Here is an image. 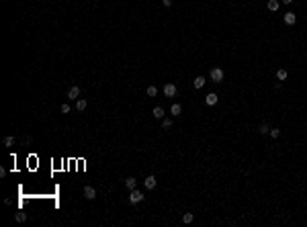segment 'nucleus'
<instances>
[{
    "label": "nucleus",
    "instance_id": "f257e3e1",
    "mask_svg": "<svg viewBox=\"0 0 307 227\" xmlns=\"http://www.w3.org/2000/svg\"><path fill=\"white\" fill-rule=\"evenodd\" d=\"M142 201H143V193L137 190V188H133L131 194H129V202H131V205H137V202H142Z\"/></svg>",
    "mask_w": 307,
    "mask_h": 227
},
{
    "label": "nucleus",
    "instance_id": "f03ea898",
    "mask_svg": "<svg viewBox=\"0 0 307 227\" xmlns=\"http://www.w3.org/2000/svg\"><path fill=\"white\" fill-rule=\"evenodd\" d=\"M211 80H213V82H221V80H223V70L221 68H213L211 70Z\"/></svg>",
    "mask_w": 307,
    "mask_h": 227
},
{
    "label": "nucleus",
    "instance_id": "7ed1b4c3",
    "mask_svg": "<svg viewBox=\"0 0 307 227\" xmlns=\"http://www.w3.org/2000/svg\"><path fill=\"white\" fill-rule=\"evenodd\" d=\"M217 100H219V96L215 92H209L207 96H205V102H207V107H215L217 104Z\"/></svg>",
    "mask_w": 307,
    "mask_h": 227
},
{
    "label": "nucleus",
    "instance_id": "20e7f679",
    "mask_svg": "<svg viewBox=\"0 0 307 227\" xmlns=\"http://www.w3.org/2000/svg\"><path fill=\"white\" fill-rule=\"evenodd\" d=\"M156 184H158L156 176H147L146 180H143V186H146L147 190H154V188H156Z\"/></svg>",
    "mask_w": 307,
    "mask_h": 227
},
{
    "label": "nucleus",
    "instance_id": "39448f33",
    "mask_svg": "<svg viewBox=\"0 0 307 227\" xmlns=\"http://www.w3.org/2000/svg\"><path fill=\"white\" fill-rule=\"evenodd\" d=\"M84 197H86L88 201H94V198H96V190H94L92 186H84Z\"/></svg>",
    "mask_w": 307,
    "mask_h": 227
},
{
    "label": "nucleus",
    "instance_id": "423d86ee",
    "mask_svg": "<svg viewBox=\"0 0 307 227\" xmlns=\"http://www.w3.org/2000/svg\"><path fill=\"white\" fill-rule=\"evenodd\" d=\"M78 96H80V88H78V86H72V88L68 90V98L78 100Z\"/></svg>",
    "mask_w": 307,
    "mask_h": 227
},
{
    "label": "nucleus",
    "instance_id": "0eeeda50",
    "mask_svg": "<svg viewBox=\"0 0 307 227\" xmlns=\"http://www.w3.org/2000/svg\"><path fill=\"white\" fill-rule=\"evenodd\" d=\"M295 23H297V16L293 15V12H287V15H285V25L293 27V25H295Z\"/></svg>",
    "mask_w": 307,
    "mask_h": 227
},
{
    "label": "nucleus",
    "instance_id": "6e6552de",
    "mask_svg": "<svg viewBox=\"0 0 307 227\" xmlns=\"http://www.w3.org/2000/svg\"><path fill=\"white\" fill-rule=\"evenodd\" d=\"M164 94L172 98V96L176 94V86H174V84H166V86H164Z\"/></svg>",
    "mask_w": 307,
    "mask_h": 227
},
{
    "label": "nucleus",
    "instance_id": "1a4fd4ad",
    "mask_svg": "<svg viewBox=\"0 0 307 227\" xmlns=\"http://www.w3.org/2000/svg\"><path fill=\"white\" fill-rule=\"evenodd\" d=\"M170 113L174 115V117H178V115L182 113V107H180V104H178V102H174V104H172V107H170Z\"/></svg>",
    "mask_w": 307,
    "mask_h": 227
},
{
    "label": "nucleus",
    "instance_id": "9d476101",
    "mask_svg": "<svg viewBox=\"0 0 307 227\" xmlns=\"http://www.w3.org/2000/svg\"><path fill=\"white\" fill-rule=\"evenodd\" d=\"M266 6H268V10H270V12H277L281 4H278L277 0H268V4H266Z\"/></svg>",
    "mask_w": 307,
    "mask_h": 227
},
{
    "label": "nucleus",
    "instance_id": "9b49d317",
    "mask_svg": "<svg viewBox=\"0 0 307 227\" xmlns=\"http://www.w3.org/2000/svg\"><path fill=\"white\" fill-rule=\"evenodd\" d=\"M205 82H207V80H205V76H197V78H195V88H203Z\"/></svg>",
    "mask_w": 307,
    "mask_h": 227
},
{
    "label": "nucleus",
    "instance_id": "f8f14e48",
    "mask_svg": "<svg viewBox=\"0 0 307 227\" xmlns=\"http://www.w3.org/2000/svg\"><path fill=\"white\" fill-rule=\"evenodd\" d=\"M86 107H88V102H86L84 98H78V100H76V111H84Z\"/></svg>",
    "mask_w": 307,
    "mask_h": 227
},
{
    "label": "nucleus",
    "instance_id": "ddd939ff",
    "mask_svg": "<svg viewBox=\"0 0 307 227\" xmlns=\"http://www.w3.org/2000/svg\"><path fill=\"white\" fill-rule=\"evenodd\" d=\"M151 115L156 119H164V109H162V107H156V109L151 111Z\"/></svg>",
    "mask_w": 307,
    "mask_h": 227
},
{
    "label": "nucleus",
    "instance_id": "4468645a",
    "mask_svg": "<svg viewBox=\"0 0 307 227\" xmlns=\"http://www.w3.org/2000/svg\"><path fill=\"white\" fill-rule=\"evenodd\" d=\"M125 186L129 188V190H133V188L137 186V180H135V178H127V180H125Z\"/></svg>",
    "mask_w": 307,
    "mask_h": 227
},
{
    "label": "nucleus",
    "instance_id": "2eb2a0df",
    "mask_svg": "<svg viewBox=\"0 0 307 227\" xmlns=\"http://www.w3.org/2000/svg\"><path fill=\"white\" fill-rule=\"evenodd\" d=\"M277 80H281V82H283V80H287V70H285V68L277 70Z\"/></svg>",
    "mask_w": 307,
    "mask_h": 227
},
{
    "label": "nucleus",
    "instance_id": "dca6fc26",
    "mask_svg": "<svg viewBox=\"0 0 307 227\" xmlns=\"http://www.w3.org/2000/svg\"><path fill=\"white\" fill-rule=\"evenodd\" d=\"M258 133H260V135H266V133H270V127H268L266 123H262V125L258 127Z\"/></svg>",
    "mask_w": 307,
    "mask_h": 227
},
{
    "label": "nucleus",
    "instance_id": "f3484780",
    "mask_svg": "<svg viewBox=\"0 0 307 227\" xmlns=\"http://www.w3.org/2000/svg\"><path fill=\"white\" fill-rule=\"evenodd\" d=\"M182 221L184 223H193L195 221V215H193V213H184V215H182Z\"/></svg>",
    "mask_w": 307,
    "mask_h": 227
},
{
    "label": "nucleus",
    "instance_id": "a211bd4d",
    "mask_svg": "<svg viewBox=\"0 0 307 227\" xmlns=\"http://www.w3.org/2000/svg\"><path fill=\"white\" fill-rule=\"evenodd\" d=\"M15 219H16V221H19V223H25V221H27V215H25L23 211H19V213H16V215H15Z\"/></svg>",
    "mask_w": 307,
    "mask_h": 227
},
{
    "label": "nucleus",
    "instance_id": "6ab92c4d",
    "mask_svg": "<svg viewBox=\"0 0 307 227\" xmlns=\"http://www.w3.org/2000/svg\"><path fill=\"white\" fill-rule=\"evenodd\" d=\"M268 135H270V137H272V139H277V137H278V135H281V129H277V127H272V129H270V133H268Z\"/></svg>",
    "mask_w": 307,
    "mask_h": 227
},
{
    "label": "nucleus",
    "instance_id": "aec40b11",
    "mask_svg": "<svg viewBox=\"0 0 307 227\" xmlns=\"http://www.w3.org/2000/svg\"><path fill=\"white\" fill-rule=\"evenodd\" d=\"M162 127H164V129H170L172 127V119H162Z\"/></svg>",
    "mask_w": 307,
    "mask_h": 227
},
{
    "label": "nucleus",
    "instance_id": "412c9836",
    "mask_svg": "<svg viewBox=\"0 0 307 227\" xmlns=\"http://www.w3.org/2000/svg\"><path fill=\"white\" fill-rule=\"evenodd\" d=\"M156 94H158L156 86H147V96H156Z\"/></svg>",
    "mask_w": 307,
    "mask_h": 227
},
{
    "label": "nucleus",
    "instance_id": "4be33fe9",
    "mask_svg": "<svg viewBox=\"0 0 307 227\" xmlns=\"http://www.w3.org/2000/svg\"><path fill=\"white\" fill-rule=\"evenodd\" d=\"M62 113H63V115H68V113H70V104H68V102H63V104H62Z\"/></svg>",
    "mask_w": 307,
    "mask_h": 227
},
{
    "label": "nucleus",
    "instance_id": "5701e85b",
    "mask_svg": "<svg viewBox=\"0 0 307 227\" xmlns=\"http://www.w3.org/2000/svg\"><path fill=\"white\" fill-rule=\"evenodd\" d=\"M12 143H15V139H12V137H4V145H6V148H10Z\"/></svg>",
    "mask_w": 307,
    "mask_h": 227
},
{
    "label": "nucleus",
    "instance_id": "b1692460",
    "mask_svg": "<svg viewBox=\"0 0 307 227\" xmlns=\"http://www.w3.org/2000/svg\"><path fill=\"white\" fill-rule=\"evenodd\" d=\"M162 4L164 6H172V0H162Z\"/></svg>",
    "mask_w": 307,
    "mask_h": 227
},
{
    "label": "nucleus",
    "instance_id": "393cba45",
    "mask_svg": "<svg viewBox=\"0 0 307 227\" xmlns=\"http://www.w3.org/2000/svg\"><path fill=\"white\" fill-rule=\"evenodd\" d=\"M291 2H293V0H283V4H291Z\"/></svg>",
    "mask_w": 307,
    "mask_h": 227
}]
</instances>
